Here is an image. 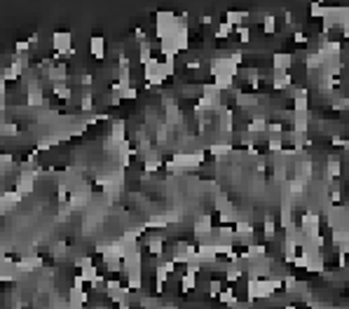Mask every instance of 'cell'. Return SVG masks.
I'll list each match as a JSON object with an SVG mask.
<instances>
[{"label": "cell", "instance_id": "obj_22", "mask_svg": "<svg viewBox=\"0 0 349 309\" xmlns=\"http://www.w3.org/2000/svg\"><path fill=\"white\" fill-rule=\"evenodd\" d=\"M117 96H120V101H134L136 96H138V91H136V87H124V89L117 91Z\"/></svg>", "mask_w": 349, "mask_h": 309}, {"label": "cell", "instance_id": "obj_19", "mask_svg": "<svg viewBox=\"0 0 349 309\" xmlns=\"http://www.w3.org/2000/svg\"><path fill=\"white\" fill-rule=\"evenodd\" d=\"M263 33L265 36H274L276 33V17L274 14H263Z\"/></svg>", "mask_w": 349, "mask_h": 309}, {"label": "cell", "instance_id": "obj_21", "mask_svg": "<svg viewBox=\"0 0 349 309\" xmlns=\"http://www.w3.org/2000/svg\"><path fill=\"white\" fill-rule=\"evenodd\" d=\"M263 230H265V239H267V242H272L276 236V225H274V220H272V216H265Z\"/></svg>", "mask_w": 349, "mask_h": 309}, {"label": "cell", "instance_id": "obj_27", "mask_svg": "<svg viewBox=\"0 0 349 309\" xmlns=\"http://www.w3.org/2000/svg\"><path fill=\"white\" fill-rule=\"evenodd\" d=\"M288 185H291V192L293 194H302L305 192V183L300 178H288Z\"/></svg>", "mask_w": 349, "mask_h": 309}, {"label": "cell", "instance_id": "obj_3", "mask_svg": "<svg viewBox=\"0 0 349 309\" xmlns=\"http://www.w3.org/2000/svg\"><path fill=\"white\" fill-rule=\"evenodd\" d=\"M300 232L305 236H317V234H321L319 232V227H321V216L319 213H314V211H307V213H302L300 216Z\"/></svg>", "mask_w": 349, "mask_h": 309}, {"label": "cell", "instance_id": "obj_5", "mask_svg": "<svg viewBox=\"0 0 349 309\" xmlns=\"http://www.w3.org/2000/svg\"><path fill=\"white\" fill-rule=\"evenodd\" d=\"M26 103H28L31 108H40V106H45L40 80H36V82H31V85H26Z\"/></svg>", "mask_w": 349, "mask_h": 309}, {"label": "cell", "instance_id": "obj_11", "mask_svg": "<svg viewBox=\"0 0 349 309\" xmlns=\"http://www.w3.org/2000/svg\"><path fill=\"white\" fill-rule=\"evenodd\" d=\"M211 218H214V216H208V213H202V216H197V223H195V236L208 234V232L214 230V225H211Z\"/></svg>", "mask_w": 349, "mask_h": 309}, {"label": "cell", "instance_id": "obj_4", "mask_svg": "<svg viewBox=\"0 0 349 309\" xmlns=\"http://www.w3.org/2000/svg\"><path fill=\"white\" fill-rule=\"evenodd\" d=\"M202 265H185L183 277H181V291L183 293H192L197 288V274H199Z\"/></svg>", "mask_w": 349, "mask_h": 309}, {"label": "cell", "instance_id": "obj_8", "mask_svg": "<svg viewBox=\"0 0 349 309\" xmlns=\"http://www.w3.org/2000/svg\"><path fill=\"white\" fill-rule=\"evenodd\" d=\"M246 19H249V12H246V10H227L223 21H227L232 28H237V26H244L246 24Z\"/></svg>", "mask_w": 349, "mask_h": 309}, {"label": "cell", "instance_id": "obj_16", "mask_svg": "<svg viewBox=\"0 0 349 309\" xmlns=\"http://www.w3.org/2000/svg\"><path fill=\"white\" fill-rule=\"evenodd\" d=\"M181 122H183V113H181V108H178V103L176 106H169V108H166V127H178V124H181Z\"/></svg>", "mask_w": 349, "mask_h": 309}, {"label": "cell", "instance_id": "obj_26", "mask_svg": "<svg viewBox=\"0 0 349 309\" xmlns=\"http://www.w3.org/2000/svg\"><path fill=\"white\" fill-rule=\"evenodd\" d=\"M162 166V159H143V171L146 174H155Z\"/></svg>", "mask_w": 349, "mask_h": 309}, {"label": "cell", "instance_id": "obj_32", "mask_svg": "<svg viewBox=\"0 0 349 309\" xmlns=\"http://www.w3.org/2000/svg\"><path fill=\"white\" fill-rule=\"evenodd\" d=\"M284 309H298V307H295V304H286V307H284Z\"/></svg>", "mask_w": 349, "mask_h": 309}, {"label": "cell", "instance_id": "obj_1", "mask_svg": "<svg viewBox=\"0 0 349 309\" xmlns=\"http://www.w3.org/2000/svg\"><path fill=\"white\" fill-rule=\"evenodd\" d=\"M204 157H206V155H204L202 150L199 152H178L171 159H166V169H171L173 174H183V171H188V169L202 166Z\"/></svg>", "mask_w": 349, "mask_h": 309}, {"label": "cell", "instance_id": "obj_23", "mask_svg": "<svg viewBox=\"0 0 349 309\" xmlns=\"http://www.w3.org/2000/svg\"><path fill=\"white\" fill-rule=\"evenodd\" d=\"M71 211H73V209L68 206V201H66V204H59V213H56V220H59V223H68V218H71Z\"/></svg>", "mask_w": 349, "mask_h": 309}, {"label": "cell", "instance_id": "obj_7", "mask_svg": "<svg viewBox=\"0 0 349 309\" xmlns=\"http://www.w3.org/2000/svg\"><path fill=\"white\" fill-rule=\"evenodd\" d=\"M270 78H272V87H274L276 91L288 89V87H291V82H293L291 73H286V71H272Z\"/></svg>", "mask_w": 349, "mask_h": 309}, {"label": "cell", "instance_id": "obj_28", "mask_svg": "<svg viewBox=\"0 0 349 309\" xmlns=\"http://www.w3.org/2000/svg\"><path fill=\"white\" fill-rule=\"evenodd\" d=\"M293 40H295L298 45H307V43H309V38H307V33H305L302 28H295V30H293Z\"/></svg>", "mask_w": 349, "mask_h": 309}, {"label": "cell", "instance_id": "obj_14", "mask_svg": "<svg viewBox=\"0 0 349 309\" xmlns=\"http://www.w3.org/2000/svg\"><path fill=\"white\" fill-rule=\"evenodd\" d=\"M230 150H232V143H211L206 148V152L214 155L216 159H225V155H230Z\"/></svg>", "mask_w": 349, "mask_h": 309}, {"label": "cell", "instance_id": "obj_13", "mask_svg": "<svg viewBox=\"0 0 349 309\" xmlns=\"http://www.w3.org/2000/svg\"><path fill=\"white\" fill-rule=\"evenodd\" d=\"M96 101H94V89H82V98H80V110L82 113H94Z\"/></svg>", "mask_w": 349, "mask_h": 309}, {"label": "cell", "instance_id": "obj_29", "mask_svg": "<svg viewBox=\"0 0 349 309\" xmlns=\"http://www.w3.org/2000/svg\"><path fill=\"white\" fill-rule=\"evenodd\" d=\"M309 14H312V17L324 19V17H326V7H324V5H317V3H312V10H309Z\"/></svg>", "mask_w": 349, "mask_h": 309}, {"label": "cell", "instance_id": "obj_17", "mask_svg": "<svg viewBox=\"0 0 349 309\" xmlns=\"http://www.w3.org/2000/svg\"><path fill=\"white\" fill-rule=\"evenodd\" d=\"M265 129H267V117H253V120L246 124V133H251V136L265 133Z\"/></svg>", "mask_w": 349, "mask_h": 309}, {"label": "cell", "instance_id": "obj_15", "mask_svg": "<svg viewBox=\"0 0 349 309\" xmlns=\"http://www.w3.org/2000/svg\"><path fill=\"white\" fill-rule=\"evenodd\" d=\"M218 300H221L223 304H227L230 309L237 307V304H239V297H237V293H234L232 286H227V288H223V291L218 293Z\"/></svg>", "mask_w": 349, "mask_h": 309}, {"label": "cell", "instance_id": "obj_12", "mask_svg": "<svg viewBox=\"0 0 349 309\" xmlns=\"http://www.w3.org/2000/svg\"><path fill=\"white\" fill-rule=\"evenodd\" d=\"M293 206H291V201H286V204L282 206V218H279V227H282L284 232L288 230V227H293Z\"/></svg>", "mask_w": 349, "mask_h": 309}, {"label": "cell", "instance_id": "obj_25", "mask_svg": "<svg viewBox=\"0 0 349 309\" xmlns=\"http://www.w3.org/2000/svg\"><path fill=\"white\" fill-rule=\"evenodd\" d=\"M234 30H237V36H239V40H241V43H244V45H249V43H251V28H249V26H237V28H234Z\"/></svg>", "mask_w": 349, "mask_h": 309}, {"label": "cell", "instance_id": "obj_2", "mask_svg": "<svg viewBox=\"0 0 349 309\" xmlns=\"http://www.w3.org/2000/svg\"><path fill=\"white\" fill-rule=\"evenodd\" d=\"M52 45H54V52L56 56H73L75 54V47H73V36L68 30H56L52 36Z\"/></svg>", "mask_w": 349, "mask_h": 309}, {"label": "cell", "instance_id": "obj_18", "mask_svg": "<svg viewBox=\"0 0 349 309\" xmlns=\"http://www.w3.org/2000/svg\"><path fill=\"white\" fill-rule=\"evenodd\" d=\"M232 26L227 24V21H221V24H216V28L211 30V33H214V38L216 40H227V38L232 36Z\"/></svg>", "mask_w": 349, "mask_h": 309}, {"label": "cell", "instance_id": "obj_24", "mask_svg": "<svg viewBox=\"0 0 349 309\" xmlns=\"http://www.w3.org/2000/svg\"><path fill=\"white\" fill-rule=\"evenodd\" d=\"M223 288H225V286H223L221 279H211V281H208V291H206V293H208L211 297H218V293H221Z\"/></svg>", "mask_w": 349, "mask_h": 309}, {"label": "cell", "instance_id": "obj_31", "mask_svg": "<svg viewBox=\"0 0 349 309\" xmlns=\"http://www.w3.org/2000/svg\"><path fill=\"white\" fill-rule=\"evenodd\" d=\"M199 24L202 26H214V17H211V14H202V17H199Z\"/></svg>", "mask_w": 349, "mask_h": 309}, {"label": "cell", "instance_id": "obj_9", "mask_svg": "<svg viewBox=\"0 0 349 309\" xmlns=\"http://www.w3.org/2000/svg\"><path fill=\"white\" fill-rule=\"evenodd\" d=\"M340 171H342V159H337L335 155H331L328 162H326V183L335 181V178L340 176Z\"/></svg>", "mask_w": 349, "mask_h": 309}, {"label": "cell", "instance_id": "obj_20", "mask_svg": "<svg viewBox=\"0 0 349 309\" xmlns=\"http://www.w3.org/2000/svg\"><path fill=\"white\" fill-rule=\"evenodd\" d=\"M52 89H54V94L61 98V101H71V96H73V94H71V87H68L66 82H56Z\"/></svg>", "mask_w": 349, "mask_h": 309}, {"label": "cell", "instance_id": "obj_6", "mask_svg": "<svg viewBox=\"0 0 349 309\" xmlns=\"http://www.w3.org/2000/svg\"><path fill=\"white\" fill-rule=\"evenodd\" d=\"M293 59H295V54H288V52H274V54H272V71H286V73H291Z\"/></svg>", "mask_w": 349, "mask_h": 309}, {"label": "cell", "instance_id": "obj_33", "mask_svg": "<svg viewBox=\"0 0 349 309\" xmlns=\"http://www.w3.org/2000/svg\"><path fill=\"white\" fill-rule=\"evenodd\" d=\"M94 309H108V307H103V304H98V307H94Z\"/></svg>", "mask_w": 349, "mask_h": 309}, {"label": "cell", "instance_id": "obj_10", "mask_svg": "<svg viewBox=\"0 0 349 309\" xmlns=\"http://www.w3.org/2000/svg\"><path fill=\"white\" fill-rule=\"evenodd\" d=\"M89 54L94 56V59H103L106 56V40L101 36H92L89 38Z\"/></svg>", "mask_w": 349, "mask_h": 309}, {"label": "cell", "instance_id": "obj_30", "mask_svg": "<svg viewBox=\"0 0 349 309\" xmlns=\"http://www.w3.org/2000/svg\"><path fill=\"white\" fill-rule=\"evenodd\" d=\"M331 106H333V110H347V98H340V101H337V98H335V101H333L331 103Z\"/></svg>", "mask_w": 349, "mask_h": 309}]
</instances>
